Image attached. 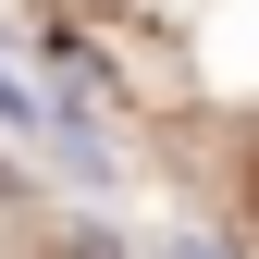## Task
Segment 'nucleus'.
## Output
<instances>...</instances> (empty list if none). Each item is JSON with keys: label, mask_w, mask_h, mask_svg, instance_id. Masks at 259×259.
I'll list each match as a JSON object with an SVG mask.
<instances>
[{"label": "nucleus", "mask_w": 259, "mask_h": 259, "mask_svg": "<svg viewBox=\"0 0 259 259\" xmlns=\"http://www.w3.org/2000/svg\"><path fill=\"white\" fill-rule=\"evenodd\" d=\"M0 123H50V111H37V99H25V87H13V74H0Z\"/></svg>", "instance_id": "f257e3e1"}, {"label": "nucleus", "mask_w": 259, "mask_h": 259, "mask_svg": "<svg viewBox=\"0 0 259 259\" xmlns=\"http://www.w3.org/2000/svg\"><path fill=\"white\" fill-rule=\"evenodd\" d=\"M173 259H222V247H173Z\"/></svg>", "instance_id": "f03ea898"}]
</instances>
